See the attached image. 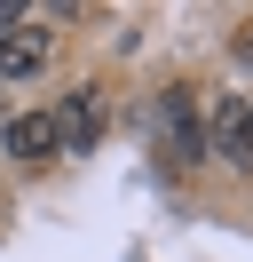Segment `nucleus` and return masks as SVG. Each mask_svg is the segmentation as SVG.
I'll return each instance as SVG.
<instances>
[{
	"instance_id": "1",
	"label": "nucleus",
	"mask_w": 253,
	"mask_h": 262,
	"mask_svg": "<svg viewBox=\"0 0 253 262\" xmlns=\"http://www.w3.org/2000/svg\"><path fill=\"white\" fill-rule=\"evenodd\" d=\"M158 135H166V159L174 167H198L206 159V127H198V96H190V88H166V96H158Z\"/></svg>"
},
{
	"instance_id": "2",
	"label": "nucleus",
	"mask_w": 253,
	"mask_h": 262,
	"mask_svg": "<svg viewBox=\"0 0 253 262\" xmlns=\"http://www.w3.org/2000/svg\"><path fill=\"white\" fill-rule=\"evenodd\" d=\"M206 151L221 167H253V119H245V96H221L214 119H206Z\"/></svg>"
},
{
	"instance_id": "3",
	"label": "nucleus",
	"mask_w": 253,
	"mask_h": 262,
	"mask_svg": "<svg viewBox=\"0 0 253 262\" xmlns=\"http://www.w3.org/2000/svg\"><path fill=\"white\" fill-rule=\"evenodd\" d=\"M47 56H56V32L47 24H16V32H0V80H40Z\"/></svg>"
},
{
	"instance_id": "4",
	"label": "nucleus",
	"mask_w": 253,
	"mask_h": 262,
	"mask_svg": "<svg viewBox=\"0 0 253 262\" xmlns=\"http://www.w3.org/2000/svg\"><path fill=\"white\" fill-rule=\"evenodd\" d=\"M47 119H56L63 151H95L103 143V96H95V88H79V96L63 103V112H47Z\"/></svg>"
},
{
	"instance_id": "5",
	"label": "nucleus",
	"mask_w": 253,
	"mask_h": 262,
	"mask_svg": "<svg viewBox=\"0 0 253 262\" xmlns=\"http://www.w3.org/2000/svg\"><path fill=\"white\" fill-rule=\"evenodd\" d=\"M56 151H63V135H56V119H47V112H16V119H8V159L47 167Z\"/></svg>"
},
{
	"instance_id": "6",
	"label": "nucleus",
	"mask_w": 253,
	"mask_h": 262,
	"mask_svg": "<svg viewBox=\"0 0 253 262\" xmlns=\"http://www.w3.org/2000/svg\"><path fill=\"white\" fill-rule=\"evenodd\" d=\"M16 24H24V8H16V0H0V32H16Z\"/></svg>"
},
{
	"instance_id": "7",
	"label": "nucleus",
	"mask_w": 253,
	"mask_h": 262,
	"mask_svg": "<svg viewBox=\"0 0 253 262\" xmlns=\"http://www.w3.org/2000/svg\"><path fill=\"white\" fill-rule=\"evenodd\" d=\"M237 64L253 72V24H245V32H237Z\"/></svg>"
},
{
	"instance_id": "8",
	"label": "nucleus",
	"mask_w": 253,
	"mask_h": 262,
	"mask_svg": "<svg viewBox=\"0 0 253 262\" xmlns=\"http://www.w3.org/2000/svg\"><path fill=\"white\" fill-rule=\"evenodd\" d=\"M245 119H253V103H245Z\"/></svg>"
}]
</instances>
